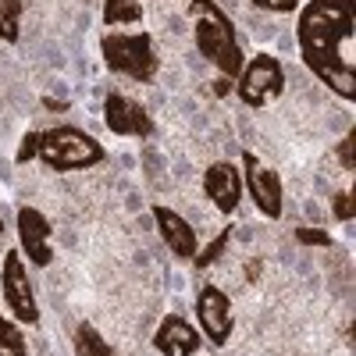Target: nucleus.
Instances as JSON below:
<instances>
[{"label": "nucleus", "mask_w": 356, "mask_h": 356, "mask_svg": "<svg viewBox=\"0 0 356 356\" xmlns=\"http://www.w3.org/2000/svg\"><path fill=\"white\" fill-rule=\"evenodd\" d=\"M353 0H307L296 18L303 65L342 100H356V57H353Z\"/></svg>", "instance_id": "f257e3e1"}, {"label": "nucleus", "mask_w": 356, "mask_h": 356, "mask_svg": "<svg viewBox=\"0 0 356 356\" xmlns=\"http://www.w3.org/2000/svg\"><path fill=\"white\" fill-rule=\"evenodd\" d=\"M189 15H193V43H196L200 57L211 61L221 75L235 79L246 65V54H243L239 36H235L232 18L214 0H189Z\"/></svg>", "instance_id": "f03ea898"}, {"label": "nucleus", "mask_w": 356, "mask_h": 356, "mask_svg": "<svg viewBox=\"0 0 356 356\" xmlns=\"http://www.w3.org/2000/svg\"><path fill=\"white\" fill-rule=\"evenodd\" d=\"M36 157L54 171H86V168L104 164L107 150L82 129L54 125V129L40 132V154Z\"/></svg>", "instance_id": "7ed1b4c3"}, {"label": "nucleus", "mask_w": 356, "mask_h": 356, "mask_svg": "<svg viewBox=\"0 0 356 356\" xmlns=\"http://www.w3.org/2000/svg\"><path fill=\"white\" fill-rule=\"evenodd\" d=\"M100 54L114 75L132 82H154L157 75V50L150 33H107L100 40Z\"/></svg>", "instance_id": "20e7f679"}, {"label": "nucleus", "mask_w": 356, "mask_h": 356, "mask_svg": "<svg viewBox=\"0 0 356 356\" xmlns=\"http://www.w3.org/2000/svg\"><path fill=\"white\" fill-rule=\"evenodd\" d=\"M282 89H285V68L271 54H253L243 65V72L235 75V93L246 107H264L278 100Z\"/></svg>", "instance_id": "39448f33"}, {"label": "nucleus", "mask_w": 356, "mask_h": 356, "mask_svg": "<svg viewBox=\"0 0 356 356\" xmlns=\"http://www.w3.org/2000/svg\"><path fill=\"white\" fill-rule=\"evenodd\" d=\"M0 289H4V303H8V310H11V317L18 324H40V303H36L33 282H29V271H25L18 250H8L4 253Z\"/></svg>", "instance_id": "423d86ee"}, {"label": "nucleus", "mask_w": 356, "mask_h": 356, "mask_svg": "<svg viewBox=\"0 0 356 356\" xmlns=\"http://www.w3.org/2000/svg\"><path fill=\"white\" fill-rule=\"evenodd\" d=\"M243 189H250V200L257 203V211L264 218H282V203H285V193H282V178L278 171H271L257 154H243Z\"/></svg>", "instance_id": "0eeeda50"}, {"label": "nucleus", "mask_w": 356, "mask_h": 356, "mask_svg": "<svg viewBox=\"0 0 356 356\" xmlns=\"http://www.w3.org/2000/svg\"><path fill=\"white\" fill-rule=\"evenodd\" d=\"M196 321H200V335L211 346H225L232 339L235 317H232V300L228 292L218 285H203L196 292Z\"/></svg>", "instance_id": "6e6552de"}, {"label": "nucleus", "mask_w": 356, "mask_h": 356, "mask_svg": "<svg viewBox=\"0 0 356 356\" xmlns=\"http://www.w3.org/2000/svg\"><path fill=\"white\" fill-rule=\"evenodd\" d=\"M50 218L36 207H18V243H22V257L36 267H50L54 260V243H50Z\"/></svg>", "instance_id": "1a4fd4ad"}, {"label": "nucleus", "mask_w": 356, "mask_h": 356, "mask_svg": "<svg viewBox=\"0 0 356 356\" xmlns=\"http://www.w3.org/2000/svg\"><path fill=\"white\" fill-rule=\"evenodd\" d=\"M203 196L211 200L221 214H235L243 200V171L232 161H214L203 171Z\"/></svg>", "instance_id": "9d476101"}, {"label": "nucleus", "mask_w": 356, "mask_h": 356, "mask_svg": "<svg viewBox=\"0 0 356 356\" xmlns=\"http://www.w3.org/2000/svg\"><path fill=\"white\" fill-rule=\"evenodd\" d=\"M104 122L118 136H150L154 132V118L146 114L143 104H136L125 93H107V100H104Z\"/></svg>", "instance_id": "9b49d317"}, {"label": "nucleus", "mask_w": 356, "mask_h": 356, "mask_svg": "<svg viewBox=\"0 0 356 356\" xmlns=\"http://www.w3.org/2000/svg\"><path fill=\"white\" fill-rule=\"evenodd\" d=\"M154 349L164 356H196L203 349V335L182 314H168L154 332Z\"/></svg>", "instance_id": "f8f14e48"}, {"label": "nucleus", "mask_w": 356, "mask_h": 356, "mask_svg": "<svg viewBox=\"0 0 356 356\" xmlns=\"http://www.w3.org/2000/svg\"><path fill=\"white\" fill-rule=\"evenodd\" d=\"M154 221H157V232H161V239L164 246L178 257V260H193L200 253V235L196 228L178 214L171 211V207H154Z\"/></svg>", "instance_id": "ddd939ff"}, {"label": "nucleus", "mask_w": 356, "mask_h": 356, "mask_svg": "<svg viewBox=\"0 0 356 356\" xmlns=\"http://www.w3.org/2000/svg\"><path fill=\"white\" fill-rule=\"evenodd\" d=\"M75 356H118V353L107 346V339L93 328V324L82 321L75 328Z\"/></svg>", "instance_id": "4468645a"}, {"label": "nucleus", "mask_w": 356, "mask_h": 356, "mask_svg": "<svg viewBox=\"0 0 356 356\" xmlns=\"http://www.w3.org/2000/svg\"><path fill=\"white\" fill-rule=\"evenodd\" d=\"M143 18L139 0H104V25H132Z\"/></svg>", "instance_id": "2eb2a0df"}, {"label": "nucleus", "mask_w": 356, "mask_h": 356, "mask_svg": "<svg viewBox=\"0 0 356 356\" xmlns=\"http://www.w3.org/2000/svg\"><path fill=\"white\" fill-rule=\"evenodd\" d=\"M22 4L25 0H0V40L18 43L22 36Z\"/></svg>", "instance_id": "dca6fc26"}, {"label": "nucleus", "mask_w": 356, "mask_h": 356, "mask_svg": "<svg viewBox=\"0 0 356 356\" xmlns=\"http://www.w3.org/2000/svg\"><path fill=\"white\" fill-rule=\"evenodd\" d=\"M0 356H29L22 324L11 317H0Z\"/></svg>", "instance_id": "f3484780"}, {"label": "nucleus", "mask_w": 356, "mask_h": 356, "mask_svg": "<svg viewBox=\"0 0 356 356\" xmlns=\"http://www.w3.org/2000/svg\"><path fill=\"white\" fill-rule=\"evenodd\" d=\"M228 235H232V228H225V232H221L218 239H214L211 246H207L203 253H196V257H193V267H211V264H214V257L228 246Z\"/></svg>", "instance_id": "a211bd4d"}, {"label": "nucleus", "mask_w": 356, "mask_h": 356, "mask_svg": "<svg viewBox=\"0 0 356 356\" xmlns=\"http://www.w3.org/2000/svg\"><path fill=\"white\" fill-rule=\"evenodd\" d=\"M36 154H40V132H25V139L18 143L15 161L18 164H29V161H36Z\"/></svg>", "instance_id": "6ab92c4d"}, {"label": "nucleus", "mask_w": 356, "mask_h": 356, "mask_svg": "<svg viewBox=\"0 0 356 356\" xmlns=\"http://www.w3.org/2000/svg\"><path fill=\"white\" fill-rule=\"evenodd\" d=\"M260 11H271V15H292L300 11V0H253Z\"/></svg>", "instance_id": "aec40b11"}, {"label": "nucleus", "mask_w": 356, "mask_h": 356, "mask_svg": "<svg viewBox=\"0 0 356 356\" xmlns=\"http://www.w3.org/2000/svg\"><path fill=\"white\" fill-rule=\"evenodd\" d=\"M296 239H300V243H310V246H332V239H328V235H324L321 228H300V232H296Z\"/></svg>", "instance_id": "412c9836"}, {"label": "nucleus", "mask_w": 356, "mask_h": 356, "mask_svg": "<svg viewBox=\"0 0 356 356\" xmlns=\"http://www.w3.org/2000/svg\"><path fill=\"white\" fill-rule=\"evenodd\" d=\"M335 218L353 221V193H335Z\"/></svg>", "instance_id": "4be33fe9"}, {"label": "nucleus", "mask_w": 356, "mask_h": 356, "mask_svg": "<svg viewBox=\"0 0 356 356\" xmlns=\"http://www.w3.org/2000/svg\"><path fill=\"white\" fill-rule=\"evenodd\" d=\"M353 143H356V136L349 132V136L342 139V146H339V157H342V164H346V171H353V168H356V161H353Z\"/></svg>", "instance_id": "5701e85b"}, {"label": "nucleus", "mask_w": 356, "mask_h": 356, "mask_svg": "<svg viewBox=\"0 0 356 356\" xmlns=\"http://www.w3.org/2000/svg\"><path fill=\"white\" fill-rule=\"evenodd\" d=\"M0 235H4V218H0Z\"/></svg>", "instance_id": "b1692460"}]
</instances>
